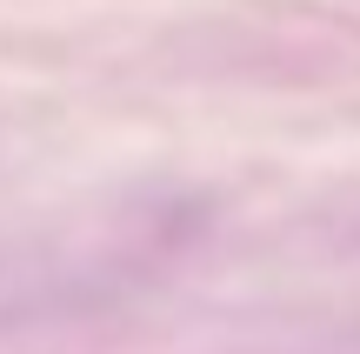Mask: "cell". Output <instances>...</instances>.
<instances>
[]
</instances>
